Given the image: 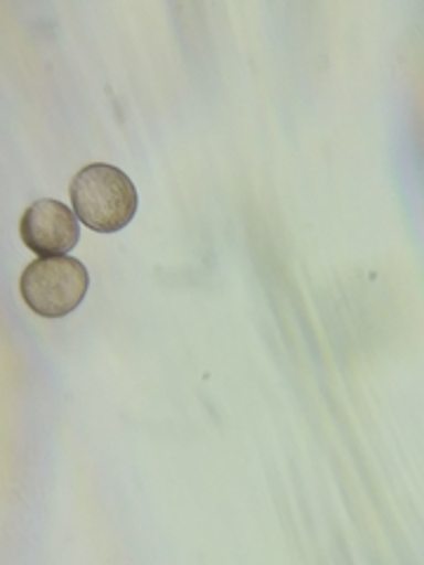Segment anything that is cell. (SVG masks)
Segmentation results:
<instances>
[{
	"label": "cell",
	"mask_w": 424,
	"mask_h": 565,
	"mask_svg": "<svg viewBox=\"0 0 424 565\" xmlns=\"http://www.w3.org/2000/svg\"><path fill=\"white\" fill-rule=\"evenodd\" d=\"M71 205L78 220L97 234H116L126 228L139 207L130 177L106 163L85 166L68 186Z\"/></svg>",
	"instance_id": "obj_1"
},
{
	"label": "cell",
	"mask_w": 424,
	"mask_h": 565,
	"mask_svg": "<svg viewBox=\"0 0 424 565\" xmlns=\"http://www.w3.org/2000/svg\"><path fill=\"white\" fill-rule=\"evenodd\" d=\"M91 288V274L81 259L57 255L31 262L20 278L26 307L43 318H62L76 311Z\"/></svg>",
	"instance_id": "obj_2"
},
{
	"label": "cell",
	"mask_w": 424,
	"mask_h": 565,
	"mask_svg": "<svg viewBox=\"0 0 424 565\" xmlns=\"http://www.w3.org/2000/svg\"><path fill=\"white\" fill-rule=\"evenodd\" d=\"M20 236L35 255H66L68 250H74L81 238L78 215H74L62 201L41 199L31 203L22 215Z\"/></svg>",
	"instance_id": "obj_3"
}]
</instances>
